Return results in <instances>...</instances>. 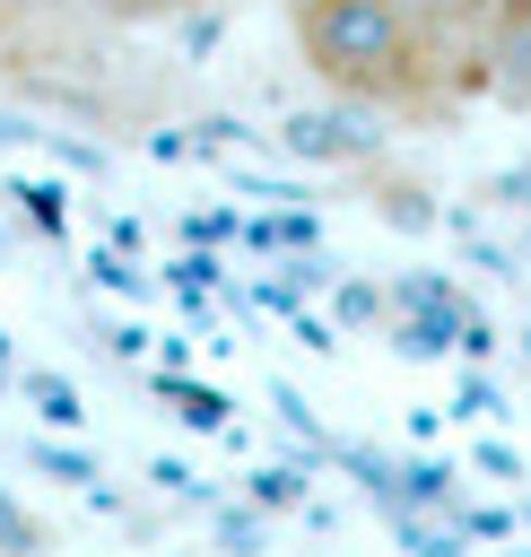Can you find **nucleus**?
<instances>
[{"label":"nucleus","mask_w":531,"mask_h":557,"mask_svg":"<svg viewBox=\"0 0 531 557\" xmlns=\"http://www.w3.org/2000/svg\"><path fill=\"white\" fill-rule=\"evenodd\" d=\"M296 52L331 96H357L383 113L444 104L461 70V52L435 44L400 0H296Z\"/></svg>","instance_id":"f257e3e1"},{"label":"nucleus","mask_w":531,"mask_h":557,"mask_svg":"<svg viewBox=\"0 0 531 557\" xmlns=\"http://www.w3.org/2000/svg\"><path fill=\"white\" fill-rule=\"evenodd\" d=\"M479 70H487V96L505 113H531V0H487Z\"/></svg>","instance_id":"f03ea898"},{"label":"nucleus","mask_w":531,"mask_h":557,"mask_svg":"<svg viewBox=\"0 0 531 557\" xmlns=\"http://www.w3.org/2000/svg\"><path fill=\"white\" fill-rule=\"evenodd\" d=\"M435 44H453L461 61H479V26H487V0H400Z\"/></svg>","instance_id":"7ed1b4c3"},{"label":"nucleus","mask_w":531,"mask_h":557,"mask_svg":"<svg viewBox=\"0 0 531 557\" xmlns=\"http://www.w3.org/2000/svg\"><path fill=\"white\" fill-rule=\"evenodd\" d=\"M0 9H26V17H52V9H78V0H0Z\"/></svg>","instance_id":"20e7f679"}]
</instances>
